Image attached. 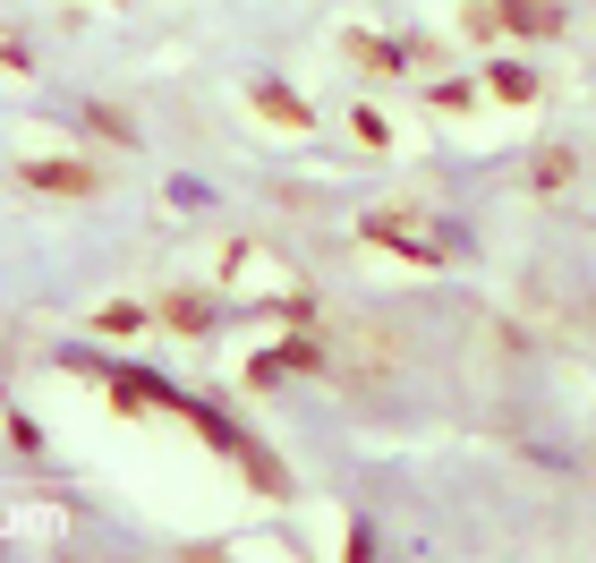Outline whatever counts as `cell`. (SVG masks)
Returning a JSON list of instances; mask_svg holds the SVG:
<instances>
[{"instance_id":"cell-3","label":"cell","mask_w":596,"mask_h":563,"mask_svg":"<svg viewBox=\"0 0 596 563\" xmlns=\"http://www.w3.org/2000/svg\"><path fill=\"white\" fill-rule=\"evenodd\" d=\"M502 18L511 26H554V9H537V0H502Z\"/></svg>"},{"instance_id":"cell-2","label":"cell","mask_w":596,"mask_h":563,"mask_svg":"<svg viewBox=\"0 0 596 563\" xmlns=\"http://www.w3.org/2000/svg\"><path fill=\"white\" fill-rule=\"evenodd\" d=\"M256 102H264V111H273L282 129H307V102H299V95H282V86H256Z\"/></svg>"},{"instance_id":"cell-1","label":"cell","mask_w":596,"mask_h":563,"mask_svg":"<svg viewBox=\"0 0 596 563\" xmlns=\"http://www.w3.org/2000/svg\"><path fill=\"white\" fill-rule=\"evenodd\" d=\"M26 188H61V197H95V180H86V171H68V163H34V171H26Z\"/></svg>"}]
</instances>
